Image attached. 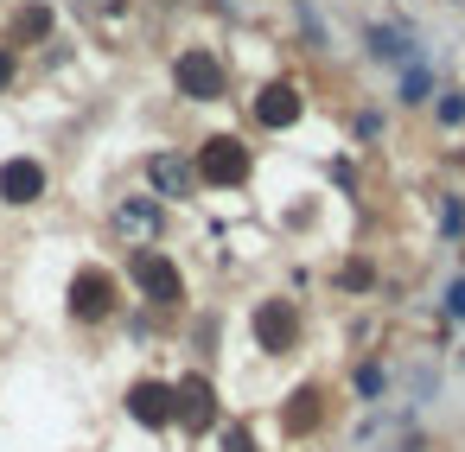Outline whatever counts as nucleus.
I'll return each instance as SVG.
<instances>
[{
	"label": "nucleus",
	"mask_w": 465,
	"mask_h": 452,
	"mask_svg": "<svg viewBox=\"0 0 465 452\" xmlns=\"http://www.w3.org/2000/svg\"><path fill=\"white\" fill-rule=\"evenodd\" d=\"M109 230L122 236V242H160L166 236V204L153 198V192H122L115 204H109Z\"/></svg>",
	"instance_id": "9"
},
{
	"label": "nucleus",
	"mask_w": 465,
	"mask_h": 452,
	"mask_svg": "<svg viewBox=\"0 0 465 452\" xmlns=\"http://www.w3.org/2000/svg\"><path fill=\"white\" fill-rule=\"evenodd\" d=\"M344 382H351V401H357V408H389V388H395V369H389L382 357H357Z\"/></svg>",
	"instance_id": "15"
},
{
	"label": "nucleus",
	"mask_w": 465,
	"mask_h": 452,
	"mask_svg": "<svg viewBox=\"0 0 465 452\" xmlns=\"http://www.w3.org/2000/svg\"><path fill=\"white\" fill-rule=\"evenodd\" d=\"M401 388H408V414H427V408L440 401L446 376H440V363H433V357H414V363L401 369Z\"/></svg>",
	"instance_id": "17"
},
{
	"label": "nucleus",
	"mask_w": 465,
	"mask_h": 452,
	"mask_svg": "<svg viewBox=\"0 0 465 452\" xmlns=\"http://www.w3.org/2000/svg\"><path fill=\"white\" fill-rule=\"evenodd\" d=\"M52 33H58L52 0H20L14 20H7V45H52Z\"/></svg>",
	"instance_id": "14"
},
{
	"label": "nucleus",
	"mask_w": 465,
	"mask_h": 452,
	"mask_svg": "<svg viewBox=\"0 0 465 452\" xmlns=\"http://www.w3.org/2000/svg\"><path fill=\"white\" fill-rule=\"evenodd\" d=\"M122 280H128V293L141 300V306H153V312H185L192 306V287H185V268L160 249V242H141V249H128V268H122Z\"/></svg>",
	"instance_id": "2"
},
{
	"label": "nucleus",
	"mask_w": 465,
	"mask_h": 452,
	"mask_svg": "<svg viewBox=\"0 0 465 452\" xmlns=\"http://www.w3.org/2000/svg\"><path fill=\"white\" fill-rule=\"evenodd\" d=\"M166 77H173L179 103H223L230 96V71H223V58L211 45H179L173 64H166Z\"/></svg>",
	"instance_id": "5"
},
{
	"label": "nucleus",
	"mask_w": 465,
	"mask_h": 452,
	"mask_svg": "<svg viewBox=\"0 0 465 452\" xmlns=\"http://www.w3.org/2000/svg\"><path fill=\"white\" fill-rule=\"evenodd\" d=\"M217 446H223V452H262L249 420H223V427H217Z\"/></svg>",
	"instance_id": "24"
},
{
	"label": "nucleus",
	"mask_w": 465,
	"mask_h": 452,
	"mask_svg": "<svg viewBox=\"0 0 465 452\" xmlns=\"http://www.w3.org/2000/svg\"><path fill=\"white\" fill-rule=\"evenodd\" d=\"M357 45H363V58H370V64H389V71H401V64L427 58L420 33H414V26H389V20H363Z\"/></svg>",
	"instance_id": "10"
},
{
	"label": "nucleus",
	"mask_w": 465,
	"mask_h": 452,
	"mask_svg": "<svg viewBox=\"0 0 465 452\" xmlns=\"http://www.w3.org/2000/svg\"><path fill=\"white\" fill-rule=\"evenodd\" d=\"M452 7H465V0H452Z\"/></svg>",
	"instance_id": "28"
},
{
	"label": "nucleus",
	"mask_w": 465,
	"mask_h": 452,
	"mask_svg": "<svg viewBox=\"0 0 465 452\" xmlns=\"http://www.w3.org/2000/svg\"><path fill=\"white\" fill-rule=\"evenodd\" d=\"M52 192V166L39 153H7L0 160V211H33Z\"/></svg>",
	"instance_id": "8"
},
{
	"label": "nucleus",
	"mask_w": 465,
	"mask_h": 452,
	"mask_svg": "<svg viewBox=\"0 0 465 452\" xmlns=\"http://www.w3.org/2000/svg\"><path fill=\"white\" fill-rule=\"evenodd\" d=\"M122 306H128V280H122L109 261H77V268H71V280H64V319H71L77 331L115 325Z\"/></svg>",
	"instance_id": "1"
},
{
	"label": "nucleus",
	"mask_w": 465,
	"mask_h": 452,
	"mask_svg": "<svg viewBox=\"0 0 465 452\" xmlns=\"http://www.w3.org/2000/svg\"><path fill=\"white\" fill-rule=\"evenodd\" d=\"M173 382H179V427H185V433L223 427V401H217L211 369H192V376H173Z\"/></svg>",
	"instance_id": "12"
},
{
	"label": "nucleus",
	"mask_w": 465,
	"mask_h": 452,
	"mask_svg": "<svg viewBox=\"0 0 465 452\" xmlns=\"http://www.w3.org/2000/svg\"><path fill=\"white\" fill-rule=\"evenodd\" d=\"M192 166H198V185H211V192H242V185L255 179V147H249L242 134H204L198 153H192Z\"/></svg>",
	"instance_id": "3"
},
{
	"label": "nucleus",
	"mask_w": 465,
	"mask_h": 452,
	"mask_svg": "<svg viewBox=\"0 0 465 452\" xmlns=\"http://www.w3.org/2000/svg\"><path fill=\"white\" fill-rule=\"evenodd\" d=\"M300 33H306V45H312V52H331V26L306 7V0H300Z\"/></svg>",
	"instance_id": "25"
},
{
	"label": "nucleus",
	"mask_w": 465,
	"mask_h": 452,
	"mask_svg": "<svg viewBox=\"0 0 465 452\" xmlns=\"http://www.w3.org/2000/svg\"><path fill=\"white\" fill-rule=\"evenodd\" d=\"M249 115H255V128H262V134H293V128H300V115H306V96H300V84L274 77V84H262V90H255Z\"/></svg>",
	"instance_id": "11"
},
{
	"label": "nucleus",
	"mask_w": 465,
	"mask_h": 452,
	"mask_svg": "<svg viewBox=\"0 0 465 452\" xmlns=\"http://www.w3.org/2000/svg\"><path fill=\"white\" fill-rule=\"evenodd\" d=\"M427 109H433V128L440 134H465V90L459 84H440V96Z\"/></svg>",
	"instance_id": "20"
},
{
	"label": "nucleus",
	"mask_w": 465,
	"mask_h": 452,
	"mask_svg": "<svg viewBox=\"0 0 465 452\" xmlns=\"http://www.w3.org/2000/svg\"><path fill=\"white\" fill-rule=\"evenodd\" d=\"M20 84V58H14V45H0V96H7Z\"/></svg>",
	"instance_id": "26"
},
{
	"label": "nucleus",
	"mask_w": 465,
	"mask_h": 452,
	"mask_svg": "<svg viewBox=\"0 0 465 452\" xmlns=\"http://www.w3.org/2000/svg\"><path fill=\"white\" fill-rule=\"evenodd\" d=\"M331 420V388L325 382H300L293 395H287V408H281V433L287 439H306V433H319Z\"/></svg>",
	"instance_id": "13"
},
{
	"label": "nucleus",
	"mask_w": 465,
	"mask_h": 452,
	"mask_svg": "<svg viewBox=\"0 0 465 452\" xmlns=\"http://www.w3.org/2000/svg\"><path fill=\"white\" fill-rule=\"evenodd\" d=\"M141 179H147V192H153L160 204H192V198H198V166H192L185 147H153V153L141 160Z\"/></svg>",
	"instance_id": "7"
},
{
	"label": "nucleus",
	"mask_w": 465,
	"mask_h": 452,
	"mask_svg": "<svg viewBox=\"0 0 465 452\" xmlns=\"http://www.w3.org/2000/svg\"><path fill=\"white\" fill-rule=\"evenodd\" d=\"M427 446H433V433H427L420 420H408V427H395V433H389L376 452H427Z\"/></svg>",
	"instance_id": "23"
},
{
	"label": "nucleus",
	"mask_w": 465,
	"mask_h": 452,
	"mask_svg": "<svg viewBox=\"0 0 465 452\" xmlns=\"http://www.w3.org/2000/svg\"><path fill=\"white\" fill-rule=\"evenodd\" d=\"M452 363H459V376H465V344H459V350H452Z\"/></svg>",
	"instance_id": "27"
},
{
	"label": "nucleus",
	"mask_w": 465,
	"mask_h": 452,
	"mask_svg": "<svg viewBox=\"0 0 465 452\" xmlns=\"http://www.w3.org/2000/svg\"><path fill=\"white\" fill-rule=\"evenodd\" d=\"M249 331H255V350L262 357H293L306 344V306L293 293H268V300H255Z\"/></svg>",
	"instance_id": "4"
},
{
	"label": "nucleus",
	"mask_w": 465,
	"mask_h": 452,
	"mask_svg": "<svg viewBox=\"0 0 465 452\" xmlns=\"http://www.w3.org/2000/svg\"><path fill=\"white\" fill-rule=\"evenodd\" d=\"M376 280H382V274H376V261H370V255H344V261H338V274H331V287H338L344 300H370V293H376Z\"/></svg>",
	"instance_id": "18"
},
{
	"label": "nucleus",
	"mask_w": 465,
	"mask_h": 452,
	"mask_svg": "<svg viewBox=\"0 0 465 452\" xmlns=\"http://www.w3.org/2000/svg\"><path fill=\"white\" fill-rule=\"evenodd\" d=\"M122 414L141 427V433H173L179 427V382L173 376H134L122 388Z\"/></svg>",
	"instance_id": "6"
},
{
	"label": "nucleus",
	"mask_w": 465,
	"mask_h": 452,
	"mask_svg": "<svg viewBox=\"0 0 465 452\" xmlns=\"http://www.w3.org/2000/svg\"><path fill=\"white\" fill-rule=\"evenodd\" d=\"M351 134H357V147H382V141H389V115H382V109H357Z\"/></svg>",
	"instance_id": "22"
},
{
	"label": "nucleus",
	"mask_w": 465,
	"mask_h": 452,
	"mask_svg": "<svg viewBox=\"0 0 465 452\" xmlns=\"http://www.w3.org/2000/svg\"><path fill=\"white\" fill-rule=\"evenodd\" d=\"M433 96H440V71H433L427 58H414V64L395 71V103H401V109H427Z\"/></svg>",
	"instance_id": "16"
},
{
	"label": "nucleus",
	"mask_w": 465,
	"mask_h": 452,
	"mask_svg": "<svg viewBox=\"0 0 465 452\" xmlns=\"http://www.w3.org/2000/svg\"><path fill=\"white\" fill-rule=\"evenodd\" d=\"M433 217H440V242H465V192H433Z\"/></svg>",
	"instance_id": "19"
},
{
	"label": "nucleus",
	"mask_w": 465,
	"mask_h": 452,
	"mask_svg": "<svg viewBox=\"0 0 465 452\" xmlns=\"http://www.w3.org/2000/svg\"><path fill=\"white\" fill-rule=\"evenodd\" d=\"M440 319L465 331V268H452V274L440 280Z\"/></svg>",
	"instance_id": "21"
}]
</instances>
